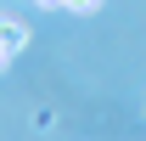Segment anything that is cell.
I'll use <instances>...</instances> for the list:
<instances>
[{
    "label": "cell",
    "mask_w": 146,
    "mask_h": 141,
    "mask_svg": "<svg viewBox=\"0 0 146 141\" xmlns=\"http://www.w3.org/2000/svg\"><path fill=\"white\" fill-rule=\"evenodd\" d=\"M101 0H68V11H96Z\"/></svg>",
    "instance_id": "cell-2"
},
{
    "label": "cell",
    "mask_w": 146,
    "mask_h": 141,
    "mask_svg": "<svg viewBox=\"0 0 146 141\" xmlns=\"http://www.w3.org/2000/svg\"><path fill=\"white\" fill-rule=\"evenodd\" d=\"M6 62H11V51H6V45H0V68H6Z\"/></svg>",
    "instance_id": "cell-3"
},
{
    "label": "cell",
    "mask_w": 146,
    "mask_h": 141,
    "mask_svg": "<svg viewBox=\"0 0 146 141\" xmlns=\"http://www.w3.org/2000/svg\"><path fill=\"white\" fill-rule=\"evenodd\" d=\"M0 45H6V51L17 56L23 45H28V28H23V23H11V17H0Z\"/></svg>",
    "instance_id": "cell-1"
},
{
    "label": "cell",
    "mask_w": 146,
    "mask_h": 141,
    "mask_svg": "<svg viewBox=\"0 0 146 141\" xmlns=\"http://www.w3.org/2000/svg\"><path fill=\"white\" fill-rule=\"evenodd\" d=\"M34 6H68V0H34Z\"/></svg>",
    "instance_id": "cell-4"
}]
</instances>
